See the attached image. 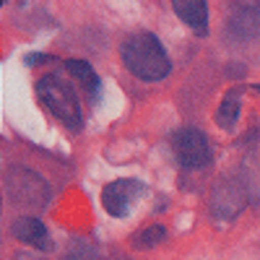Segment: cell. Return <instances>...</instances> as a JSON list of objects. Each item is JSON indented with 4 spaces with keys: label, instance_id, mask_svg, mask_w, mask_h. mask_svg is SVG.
Instances as JSON below:
<instances>
[{
    "label": "cell",
    "instance_id": "1",
    "mask_svg": "<svg viewBox=\"0 0 260 260\" xmlns=\"http://www.w3.org/2000/svg\"><path fill=\"white\" fill-rule=\"evenodd\" d=\"M120 57H122L125 68L141 81H161L172 73V62L167 57V50L148 31L130 34L120 47Z\"/></svg>",
    "mask_w": 260,
    "mask_h": 260
},
{
    "label": "cell",
    "instance_id": "2",
    "mask_svg": "<svg viewBox=\"0 0 260 260\" xmlns=\"http://www.w3.org/2000/svg\"><path fill=\"white\" fill-rule=\"evenodd\" d=\"M37 96L62 125H68L73 130L81 127L83 117H81V104H78L76 89L62 76H57V73L42 76L37 81Z\"/></svg>",
    "mask_w": 260,
    "mask_h": 260
},
{
    "label": "cell",
    "instance_id": "3",
    "mask_svg": "<svg viewBox=\"0 0 260 260\" xmlns=\"http://www.w3.org/2000/svg\"><path fill=\"white\" fill-rule=\"evenodd\" d=\"M172 151L182 169H206L213 161L211 141L198 127H180L172 136Z\"/></svg>",
    "mask_w": 260,
    "mask_h": 260
},
{
    "label": "cell",
    "instance_id": "4",
    "mask_svg": "<svg viewBox=\"0 0 260 260\" xmlns=\"http://www.w3.org/2000/svg\"><path fill=\"white\" fill-rule=\"evenodd\" d=\"M143 192H146V187L138 180H115L102 190V206L110 216L122 219V216H127L130 211H133L136 201Z\"/></svg>",
    "mask_w": 260,
    "mask_h": 260
},
{
    "label": "cell",
    "instance_id": "5",
    "mask_svg": "<svg viewBox=\"0 0 260 260\" xmlns=\"http://www.w3.org/2000/svg\"><path fill=\"white\" fill-rule=\"evenodd\" d=\"M11 234L24 245H31V247H39V250H52V240H50L47 226L39 219H31V216L16 219L13 226H11Z\"/></svg>",
    "mask_w": 260,
    "mask_h": 260
},
{
    "label": "cell",
    "instance_id": "6",
    "mask_svg": "<svg viewBox=\"0 0 260 260\" xmlns=\"http://www.w3.org/2000/svg\"><path fill=\"white\" fill-rule=\"evenodd\" d=\"M175 13L180 21H185V26H190L195 34H208V6L203 0H175L172 3Z\"/></svg>",
    "mask_w": 260,
    "mask_h": 260
},
{
    "label": "cell",
    "instance_id": "7",
    "mask_svg": "<svg viewBox=\"0 0 260 260\" xmlns=\"http://www.w3.org/2000/svg\"><path fill=\"white\" fill-rule=\"evenodd\" d=\"M65 71H68V76H73L81 86H83V91L89 94V99L91 102H96L99 99V94H102V81H99V76L94 73V68L86 60H68L65 62Z\"/></svg>",
    "mask_w": 260,
    "mask_h": 260
},
{
    "label": "cell",
    "instance_id": "8",
    "mask_svg": "<svg viewBox=\"0 0 260 260\" xmlns=\"http://www.w3.org/2000/svg\"><path fill=\"white\" fill-rule=\"evenodd\" d=\"M240 107H242V86H237V89L226 91L219 110H216V122H219L221 130H232L237 125V120H240Z\"/></svg>",
    "mask_w": 260,
    "mask_h": 260
},
{
    "label": "cell",
    "instance_id": "9",
    "mask_svg": "<svg viewBox=\"0 0 260 260\" xmlns=\"http://www.w3.org/2000/svg\"><path fill=\"white\" fill-rule=\"evenodd\" d=\"M164 237H167V229L164 226H146L141 234H138V247H151V245H156V242H161L164 240Z\"/></svg>",
    "mask_w": 260,
    "mask_h": 260
},
{
    "label": "cell",
    "instance_id": "10",
    "mask_svg": "<svg viewBox=\"0 0 260 260\" xmlns=\"http://www.w3.org/2000/svg\"><path fill=\"white\" fill-rule=\"evenodd\" d=\"M255 91H257V94H260V86H255Z\"/></svg>",
    "mask_w": 260,
    "mask_h": 260
}]
</instances>
